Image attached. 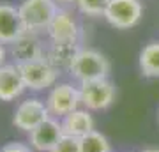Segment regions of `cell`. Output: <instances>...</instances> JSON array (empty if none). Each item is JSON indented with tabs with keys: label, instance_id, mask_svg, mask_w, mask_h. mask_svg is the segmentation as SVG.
<instances>
[{
	"label": "cell",
	"instance_id": "cell-1",
	"mask_svg": "<svg viewBox=\"0 0 159 152\" xmlns=\"http://www.w3.org/2000/svg\"><path fill=\"white\" fill-rule=\"evenodd\" d=\"M80 83L96 81V80H106L110 74V60L101 51L92 48H81L74 58L73 66L69 69Z\"/></svg>",
	"mask_w": 159,
	"mask_h": 152
},
{
	"label": "cell",
	"instance_id": "cell-2",
	"mask_svg": "<svg viewBox=\"0 0 159 152\" xmlns=\"http://www.w3.org/2000/svg\"><path fill=\"white\" fill-rule=\"evenodd\" d=\"M25 32L39 34L46 32L53 18L57 16L58 6L55 0H23L18 6Z\"/></svg>",
	"mask_w": 159,
	"mask_h": 152
},
{
	"label": "cell",
	"instance_id": "cell-3",
	"mask_svg": "<svg viewBox=\"0 0 159 152\" xmlns=\"http://www.w3.org/2000/svg\"><path fill=\"white\" fill-rule=\"evenodd\" d=\"M46 106L51 117L62 120L66 115L73 113L74 110H78L81 104V96H80V89L74 87L73 83H57L55 87H51L50 94L46 97Z\"/></svg>",
	"mask_w": 159,
	"mask_h": 152
},
{
	"label": "cell",
	"instance_id": "cell-4",
	"mask_svg": "<svg viewBox=\"0 0 159 152\" xmlns=\"http://www.w3.org/2000/svg\"><path fill=\"white\" fill-rule=\"evenodd\" d=\"M80 96L83 108H87L89 112H101L113 104L115 85L108 78L80 83Z\"/></svg>",
	"mask_w": 159,
	"mask_h": 152
},
{
	"label": "cell",
	"instance_id": "cell-5",
	"mask_svg": "<svg viewBox=\"0 0 159 152\" xmlns=\"http://www.w3.org/2000/svg\"><path fill=\"white\" fill-rule=\"evenodd\" d=\"M50 117L51 115L48 112V106H46V103L43 99L29 97V99L21 101L16 106L14 115H12V126L20 131L30 133Z\"/></svg>",
	"mask_w": 159,
	"mask_h": 152
},
{
	"label": "cell",
	"instance_id": "cell-6",
	"mask_svg": "<svg viewBox=\"0 0 159 152\" xmlns=\"http://www.w3.org/2000/svg\"><path fill=\"white\" fill-rule=\"evenodd\" d=\"M143 14V6L140 0H110L104 18L111 27L119 30L133 28Z\"/></svg>",
	"mask_w": 159,
	"mask_h": 152
},
{
	"label": "cell",
	"instance_id": "cell-7",
	"mask_svg": "<svg viewBox=\"0 0 159 152\" xmlns=\"http://www.w3.org/2000/svg\"><path fill=\"white\" fill-rule=\"evenodd\" d=\"M18 67L21 71L25 87L29 90H34V92L55 87L57 85V80H58V74H60L53 66L48 64L46 58L23 64V66H18Z\"/></svg>",
	"mask_w": 159,
	"mask_h": 152
},
{
	"label": "cell",
	"instance_id": "cell-8",
	"mask_svg": "<svg viewBox=\"0 0 159 152\" xmlns=\"http://www.w3.org/2000/svg\"><path fill=\"white\" fill-rule=\"evenodd\" d=\"M62 136V122L55 117H50L29 133V145L37 152H51Z\"/></svg>",
	"mask_w": 159,
	"mask_h": 152
},
{
	"label": "cell",
	"instance_id": "cell-9",
	"mask_svg": "<svg viewBox=\"0 0 159 152\" xmlns=\"http://www.w3.org/2000/svg\"><path fill=\"white\" fill-rule=\"evenodd\" d=\"M9 55L12 58V64L23 66V64L44 58L46 48L37 37V34L25 32L20 39H16L12 44H9Z\"/></svg>",
	"mask_w": 159,
	"mask_h": 152
},
{
	"label": "cell",
	"instance_id": "cell-10",
	"mask_svg": "<svg viewBox=\"0 0 159 152\" xmlns=\"http://www.w3.org/2000/svg\"><path fill=\"white\" fill-rule=\"evenodd\" d=\"M51 43H78L80 41V25L73 14L66 9H58L46 30Z\"/></svg>",
	"mask_w": 159,
	"mask_h": 152
},
{
	"label": "cell",
	"instance_id": "cell-11",
	"mask_svg": "<svg viewBox=\"0 0 159 152\" xmlns=\"http://www.w3.org/2000/svg\"><path fill=\"white\" fill-rule=\"evenodd\" d=\"M23 34H25V27H23L18 7L0 4V43L12 44Z\"/></svg>",
	"mask_w": 159,
	"mask_h": 152
},
{
	"label": "cell",
	"instance_id": "cell-12",
	"mask_svg": "<svg viewBox=\"0 0 159 152\" xmlns=\"http://www.w3.org/2000/svg\"><path fill=\"white\" fill-rule=\"evenodd\" d=\"M27 90L21 71L16 64H4L0 67V101H14Z\"/></svg>",
	"mask_w": 159,
	"mask_h": 152
},
{
	"label": "cell",
	"instance_id": "cell-13",
	"mask_svg": "<svg viewBox=\"0 0 159 152\" xmlns=\"http://www.w3.org/2000/svg\"><path fill=\"white\" fill-rule=\"evenodd\" d=\"M80 50H81V46L78 43H50V46L46 48L44 58L58 73H62V71L71 69Z\"/></svg>",
	"mask_w": 159,
	"mask_h": 152
},
{
	"label": "cell",
	"instance_id": "cell-14",
	"mask_svg": "<svg viewBox=\"0 0 159 152\" xmlns=\"http://www.w3.org/2000/svg\"><path fill=\"white\" fill-rule=\"evenodd\" d=\"M62 122V129L66 136H73V138H83L89 133L96 131V122L92 113L87 108H78L73 113H69L60 120Z\"/></svg>",
	"mask_w": 159,
	"mask_h": 152
},
{
	"label": "cell",
	"instance_id": "cell-15",
	"mask_svg": "<svg viewBox=\"0 0 159 152\" xmlns=\"http://www.w3.org/2000/svg\"><path fill=\"white\" fill-rule=\"evenodd\" d=\"M140 71L147 78H159V41L148 43L140 51Z\"/></svg>",
	"mask_w": 159,
	"mask_h": 152
},
{
	"label": "cell",
	"instance_id": "cell-16",
	"mask_svg": "<svg viewBox=\"0 0 159 152\" xmlns=\"http://www.w3.org/2000/svg\"><path fill=\"white\" fill-rule=\"evenodd\" d=\"M80 143H81V152H113L110 140L99 131L89 133L80 140Z\"/></svg>",
	"mask_w": 159,
	"mask_h": 152
},
{
	"label": "cell",
	"instance_id": "cell-17",
	"mask_svg": "<svg viewBox=\"0 0 159 152\" xmlns=\"http://www.w3.org/2000/svg\"><path fill=\"white\" fill-rule=\"evenodd\" d=\"M110 0H76L80 12H83L87 16H104L106 7H108Z\"/></svg>",
	"mask_w": 159,
	"mask_h": 152
},
{
	"label": "cell",
	"instance_id": "cell-18",
	"mask_svg": "<svg viewBox=\"0 0 159 152\" xmlns=\"http://www.w3.org/2000/svg\"><path fill=\"white\" fill-rule=\"evenodd\" d=\"M51 152H81L80 138H73V136H66L64 135Z\"/></svg>",
	"mask_w": 159,
	"mask_h": 152
},
{
	"label": "cell",
	"instance_id": "cell-19",
	"mask_svg": "<svg viewBox=\"0 0 159 152\" xmlns=\"http://www.w3.org/2000/svg\"><path fill=\"white\" fill-rule=\"evenodd\" d=\"M6 58H7V50H6V46L0 43V67L6 64Z\"/></svg>",
	"mask_w": 159,
	"mask_h": 152
},
{
	"label": "cell",
	"instance_id": "cell-20",
	"mask_svg": "<svg viewBox=\"0 0 159 152\" xmlns=\"http://www.w3.org/2000/svg\"><path fill=\"white\" fill-rule=\"evenodd\" d=\"M140 152H159V149H156V147H150V149H143V150Z\"/></svg>",
	"mask_w": 159,
	"mask_h": 152
},
{
	"label": "cell",
	"instance_id": "cell-21",
	"mask_svg": "<svg viewBox=\"0 0 159 152\" xmlns=\"http://www.w3.org/2000/svg\"><path fill=\"white\" fill-rule=\"evenodd\" d=\"M55 2H67L69 4V2H76V0H55Z\"/></svg>",
	"mask_w": 159,
	"mask_h": 152
},
{
	"label": "cell",
	"instance_id": "cell-22",
	"mask_svg": "<svg viewBox=\"0 0 159 152\" xmlns=\"http://www.w3.org/2000/svg\"><path fill=\"white\" fill-rule=\"evenodd\" d=\"M157 122H159V112H157Z\"/></svg>",
	"mask_w": 159,
	"mask_h": 152
},
{
	"label": "cell",
	"instance_id": "cell-23",
	"mask_svg": "<svg viewBox=\"0 0 159 152\" xmlns=\"http://www.w3.org/2000/svg\"><path fill=\"white\" fill-rule=\"evenodd\" d=\"M0 152H4V150H2V149H0Z\"/></svg>",
	"mask_w": 159,
	"mask_h": 152
}]
</instances>
